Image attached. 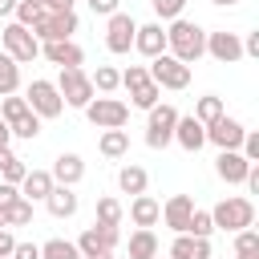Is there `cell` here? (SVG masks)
Returning <instances> with one entry per match:
<instances>
[{
  "label": "cell",
  "instance_id": "1",
  "mask_svg": "<svg viewBox=\"0 0 259 259\" xmlns=\"http://www.w3.org/2000/svg\"><path fill=\"white\" fill-rule=\"evenodd\" d=\"M166 49H170V57H178L182 65H194V61L206 53V32H202L194 20L174 16L170 28H166Z\"/></svg>",
  "mask_w": 259,
  "mask_h": 259
},
{
  "label": "cell",
  "instance_id": "2",
  "mask_svg": "<svg viewBox=\"0 0 259 259\" xmlns=\"http://www.w3.org/2000/svg\"><path fill=\"white\" fill-rule=\"evenodd\" d=\"M146 73H150V81H154L158 89H186V85H190V65H182V61L170 57V53L150 57Z\"/></svg>",
  "mask_w": 259,
  "mask_h": 259
},
{
  "label": "cell",
  "instance_id": "3",
  "mask_svg": "<svg viewBox=\"0 0 259 259\" xmlns=\"http://www.w3.org/2000/svg\"><path fill=\"white\" fill-rule=\"evenodd\" d=\"M0 40H4V53L16 61V65H32L36 57H40V40L32 36V28H24V24H4V32H0Z\"/></svg>",
  "mask_w": 259,
  "mask_h": 259
},
{
  "label": "cell",
  "instance_id": "4",
  "mask_svg": "<svg viewBox=\"0 0 259 259\" xmlns=\"http://www.w3.org/2000/svg\"><path fill=\"white\" fill-rule=\"evenodd\" d=\"M210 219H214V231H243V227H251L255 223V202L251 198H223L214 210H210Z\"/></svg>",
  "mask_w": 259,
  "mask_h": 259
},
{
  "label": "cell",
  "instance_id": "5",
  "mask_svg": "<svg viewBox=\"0 0 259 259\" xmlns=\"http://www.w3.org/2000/svg\"><path fill=\"white\" fill-rule=\"evenodd\" d=\"M57 93H61V101L65 105H77V109H85L89 101H93V81H89V73L77 65V69H61V77H57Z\"/></svg>",
  "mask_w": 259,
  "mask_h": 259
},
{
  "label": "cell",
  "instance_id": "6",
  "mask_svg": "<svg viewBox=\"0 0 259 259\" xmlns=\"http://www.w3.org/2000/svg\"><path fill=\"white\" fill-rule=\"evenodd\" d=\"M85 117H89L97 130H121V125L130 121V105L105 93V97H93V101L85 105Z\"/></svg>",
  "mask_w": 259,
  "mask_h": 259
},
{
  "label": "cell",
  "instance_id": "7",
  "mask_svg": "<svg viewBox=\"0 0 259 259\" xmlns=\"http://www.w3.org/2000/svg\"><path fill=\"white\" fill-rule=\"evenodd\" d=\"M174 121H178V109H174V105H150L146 146H150V150H166V146L174 142Z\"/></svg>",
  "mask_w": 259,
  "mask_h": 259
},
{
  "label": "cell",
  "instance_id": "8",
  "mask_svg": "<svg viewBox=\"0 0 259 259\" xmlns=\"http://www.w3.org/2000/svg\"><path fill=\"white\" fill-rule=\"evenodd\" d=\"M73 32H77V12L73 8H65V12H49L45 8V16L32 24L36 40H73Z\"/></svg>",
  "mask_w": 259,
  "mask_h": 259
},
{
  "label": "cell",
  "instance_id": "9",
  "mask_svg": "<svg viewBox=\"0 0 259 259\" xmlns=\"http://www.w3.org/2000/svg\"><path fill=\"white\" fill-rule=\"evenodd\" d=\"M28 109L36 113V117H61L65 113V101H61V93H57V85L53 81H45V77H36L32 85H28Z\"/></svg>",
  "mask_w": 259,
  "mask_h": 259
},
{
  "label": "cell",
  "instance_id": "10",
  "mask_svg": "<svg viewBox=\"0 0 259 259\" xmlns=\"http://www.w3.org/2000/svg\"><path fill=\"white\" fill-rule=\"evenodd\" d=\"M117 243H121V231H117V227H101V223H93V227H85V231H81L77 251H81V259H89V255L113 251Z\"/></svg>",
  "mask_w": 259,
  "mask_h": 259
},
{
  "label": "cell",
  "instance_id": "11",
  "mask_svg": "<svg viewBox=\"0 0 259 259\" xmlns=\"http://www.w3.org/2000/svg\"><path fill=\"white\" fill-rule=\"evenodd\" d=\"M134 32H138V20L130 12H113L109 24H105V49L109 53H130L134 49Z\"/></svg>",
  "mask_w": 259,
  "mask_h": 259
},
{
  "label": "cell",
  "instance_id": "12",
  "mask_svg": "<svg viewBox=\"0 0 259 259\" xmlns=\"http://www.w3.org/2000/svg\"><path fill=\"white\" fill-rule=\"evenodd\" d=\"M243 134H247V125L235 121V117H227V113L206 125V142H214L219 150H239L243 146Z\"/></svg>",
  "mask_w": 259,
  "mask_h": 259
},
{
  "label": "cell",
  "instance_id": "13",
  "mask_svg": "<svg viewBox=\"0 0 259 259\" xmlns=\"http://www.w3.org/2000/svg\"><path fill=\"white\" fill-rule=\"evenodd\" d=\"M206 53L219 65H235V61H243V40H239V32H206Z\"/></svg>",
  "mask_w": 259,
  "mask_h": 259
},
{
  "label": "cell",
  "instance_id": "14",
  "mask_svg": "<svg viewBox=\"0 0 259 259\" xmlns=\"http://www.w3.org/2000/svg\"><path fill=\"white\" fill-rule=\"evenodd\" d=\"M247 170H251V162H247L239 150H219V158H214V174H219L227 186H239V182L247 178Z\"/></svg>",
  "mask_w": 259,
  "mask_h": 259
},
{
  "label": "cell",
  "instance_id": "15",
  "mask_svg": "<svg viewBox=\"0 0 259 259\" xmlns=\"http://www.w3.org/2000/svg\"><path fill=\"white\" fill-rule=\"evenodd\" d=\"M40 53H45V61H53L61 69H77L85 61L81 45H73V40H40Z\"/></svg>",
  "mask_w": 259,
  "mask_h": 259
},
{
  "label": "cell",
  "instance_id": "16",
  "mask_svg": "<svg viewBox=\"0 0 259 259\" xmlns=\"http://www.w3.org/2000/svg\"><path fill=\"white\" fill-rule=\"evenodd\" d=\"M174 142L182 146V150H190V154H198L202 146H206V125L190 113V117H178L174 121Z\"/></svg>",
  "mask_w": 259,
  "mask_h": 259
},
{
  "label": "cell",
  "instance_id": "17",
  "mask_svg": "<svg viewBox=\"0 0 259 259\" xmlns=\"http://www.w3.org/2000/svg\"><path fill=\"white\" fill-rule=\"evenodd\" d=\"M190 210H194V198L190 194H174L166 206H162V219L174 235H186V223H190Z\"/></svg>",
  "mask_w": 259,
  "mask_h": 259
},
{
  "label": "cell",
  "instance_id": "18",
  "mask_svg": "<svg viewBox=\"0 0 259 259\" xmlns=\"http://www.w3.org/2000/svg\"><path fill=\"white\" fill-rule=\"evenodd\" d=\"M134 49H138L142 57H158V53H166V28H162V24H138V32H134Z\"/></svg>",
  "mask_w": 259,
  "mask_h": 259
},
{
  "label": "cell",
  "instance_id": "19",
  "mask_svg": "<svg viewBox=\"0 0 259 259\" xmlns=\"http://www.w3.org/2000/svg\"><path fill=\"white\" fill-rule=\"evenodd\" d=\"M49 174H53L57 186H77V182L85 178V162H81V154H61Z\"/></svg>",
  "mask_w": 259,
  "mask_h": 259
},
{
  "label": "cell",
  "instance_id": "20",
  "mask_svg": "<svg viewBox=\"0 0 259 259\" xmlns=\"http://www.w3.org/2000/svg\"><path fill=\"white\" fill-rule=\"evenodd\" d=\"M53 186H57V182H53L49 170H28V174L20 178V198H28V202H45Z\"/></svg>",
  "mask_w": 259,
  "mask_h": 259
},
{
  "label": "cell",
  "instance_id": "21",
  "mask_svg": "<svg viewBox=\"0 0 259 259\" xmlns=\"http://www.w3.org/2000/svg\"><path fill=\"white\" fill-rule=\"evenodd\" d=\"M170 259H210V239L178 235V239L170 243Z\"/></svg>",
  "mask_w": 259,
  "mask_h": 259
},
{
  "label": "cell",
  "instance_id": "22",
  "mask_svg": "<svg viewBox=\"0 0 259 259\" xmlns=\"http://www.w3.org/2000/svg\"><path fill=\"white\" fill-rule=\"evenodd\" d=\"M45 206H49L53 219H73V214H77V194H73V186H53L49 198H45Z\"/></svg>",
  "mask_w": 259,
  "mask_h": 259
},
{
  "label": "cell",
  "instance_id": "23",
  "mask_svg": "<svg viewBox=\"0 0 259 259\" xmlns=\"http://www.w3.org/2000/svg\"><path fill=\"white\" fill-rule=\"evenodd\" d=\"M130 219H134V227H154V223L162 219V202L150 198V194H134V202H130Z\"/></svg>",
  "mask_w": 259,
  "mask_h": 259
},
{
  "label": "cell",
  "instance_id": "24",
  "mask_svg": "<svg viewBox=\"0 0 259 259\" xmlns=\"http://www.w3.org/2000/svg\"><path fill=\"white\" fill-rule=\"evenodd\" d=\"M130 259H158V235H154V227H138L130 235Z\"/></svg>",
  "mask_w": 259,
  "mask_h": 259
},
{
  "label": "cell",
  "instance_id": "25",
  "mask_svg": "<svg viewBox=\"0 0 259 259\" xmlns=\"http://www.w3.org/2000/svg\"><path fill=\"white\" fill-rule=\"evenodd\" d=\"M97 150H101L105 158H125V154H130V134H125V130H105L101 142H97Z\"/></svg>",
  "mask_w": 259,
  "mask_h": 259
},
{
  "label": "cell",
  "instance_id": "26",
  "mask_svg": "<svg viewBox=\"0 0 259 259\" xmlns=\"http://www.w3.org/2000/svg\"><path fill=\"white\" fill-rule=\"evenodd\" d=\"M146 182H150V174H146L142 166H134V162L117 170V186H121L125 194H146Z\"/></svg>",
  "mask_w": 259,
  "mask_h": 259
},
{
  "label": "cell",
  "instance_id": "27",
  "mask_svg": "<svg viewBox=\"0 0 259 259\" xmlns=\"http://www.w3.org/2000/svg\"><path fill=\"white\" fill-rule=\"evenodd\" d=\"M4 210V227H28L32 223V202L28 198H12L8 206H0Z\"/></svg>",
  "mask_w": 259,
  "mask_h": 259
},
{
  "label": "cell",
  "instance_id": "28",
  "mask_svg": "<svg viewBox=\"0 0 259 259\" xmlns=\"http://www.w3.org/2000/svg\"><path fill=\"white\" fill-rule=\"evenodd\" d=\"M16 89H20V65L8 53H0V97H8Z\"/></svg>",
  "mask_w": 259,
  "mask_h": 259
},
{
  "label": "cell",
  "instance_id": "29",
  "mask_svg": "<svg viewBox=\"0 0 259 259\" xmlns=\"http://www.w3.org/2000/svg\"><path fill=\"white\" fill-rule=\"evenodd\" d=\"M130 97H134V105L138 109H150V105H158V97H162V89L146 77V81H138V85H130Z\"/></svg>",
  "mask_w": 259,
  "mask_h": 259
},
{
  "label": "cell",
  "instance_id": "30",
  "mask_svg": "<svg viewBox=\"0 0 259 259\" xmlns=\"http://www.w3.org/2000/svg\"><path fill=\"white\" fill-rule=\"evenodd\" d=\"M227 109H223V97H214V93H206V97H198L194 101V117L202 121V125H210L214 117H223Z\"/></svg>",
  "mask_w": 259,
  "mask_h": 259
},
{
  "label": "cell",
  "instance_id": "31",
  "mask_svg": "<svg viewBox=\"0 0 259 259\" xmlns=\"http://www.w3.org/2000/svg\"><path fill=\"white\" fill-rule=\"evenodd\" d=\"M40 259H81V251L69 239H49V243H40Z\"/></svg>",
  "mask_w": 259,
  "mask_h": 259
},
{
  "label": "cell",
  "instance_id": "32",
  "mask_svg": "<svg viewBox=\"0 0 259 259\" xmlns=\"http://www.w3.org/2000/svg\"><path fill=\"white\" fill-rule=\"evenodd\" d=\"M121 202L117 198H97V223L101 227H121Z\"/></svg>",
  "mask_w": 259,
  "mask_h": 259
},
{
  "label": "cell",
  "instance_id": "33",
  "mask_svg": "<svg viewBox=\"0 0 259 259\" xmlns=\"http://www.w3.org/2000/svg\"><path fill=\"white\" fill-rule=\"evenodd\" d=\"M89 81H93V89H101V93H113V89L121 85V73H117L113 65H97V73H93Z\"/></svg>",
  "mask_w": 259,
  "mask_h": 259
},
{
  "label": "cell",
  "instance_id": "34",
  "mask_svg": "<svg viewBox=\"0 0 259 259\" xmlns=\"http://www.w3.org/2000/svg\"><path fill=\"white\" fill-rule=\"evenodd\" d=\"M210 231H214V219H210V210H190V223H186V235H198V239H210Z\"/></svg>",
  "mask_w": 259,
  "mask_h": 259
},
{
  "label": "cell",
  "instance_id": "35",
  "mask_svg": "<svg viewBox=\"0 0 259 259\" xmlns=\"http://www.w3.org/2000/svg\"><path fill=\"white\" fill-rule=\"evenodd\" d=\"M12 12H16V24H24V28H32V24L45 16V8H40L36 0H16V8H12Z\"/></svg>",
  "mask_w": 259,
  "mask_h": 259
},
{
  "label": "cell",
  "instance_id": "36",
  "mask_svg": "<svg viewBox=\"0 0 259 259\" xmlns=\"http://www.w3.org/2000/svg\"><path fill=\"white\" fill-rule=\"evenodd\" d=\"M8 130H12L16 138H28V142H32V138L40 134V117H36V113L28 109V113H20V117H16V121H12Z\"/></svg>",
  "mask_w": 259,
  "mask_h": 259
},
{
  "label": "cell",
  "instance_id": "37",
  "mask_svg": "<svg viewBox=\"0 0 259 259\" xmlns=\"http://www.w3.org/2000/svg\"><path fill=\"white\" fill-rule=\"evenodd\" d=\"M235 255H259V231L255 227L235 231Z\"/></svg>",
  "mask_w": 259,
  "mask_h": 259
},
{
  "label": "cell",
  "instance_id": "38",
  "mask_svg": "<svg viewBox=\"0 0 259 259\" xmlns=\"http://www.w3.org/2000/svg\"><path fill=\"white\" fill-rule=\"evenodd\" d=\"M20 113H28V101H24V97H16V93H8V97H4V105H0V117L12 125Z\"/></svg>",
  "mask_w": 259,
  "mask_h": 259
},
{
  "label": "cell",
  "instance_id": "39",
  "mask_svg": "<svg viewBox=\"0 0 259 259\" xmlns=\"http://www.w3.org/2000/svg\"><path fill=\"white\" fill-rule=\"evenodd\" d=\"M182 8H186V0H154V12H158L162 20H174V16H182Z\"/></svg>",
  "mask_w": 259,
  "mask_h": 259
},
{
  "label": "cell",
  "instance_id": "40",
  "mask_svg": "<svg viewBox=\"0 0 259 259\" xmlns=\"http://www.w3.org/2000/svg\"><path fill=\"white\" fill-rule=\"evenodd\" d=\"M24 174H28V166H24L20 158H12V162L0 170V178H4V182H12V186H20V178H24Z\"/></svg>",
  "mask_w": 259,
  "mask_h": 259
},
{
  "label": "cell",
  "instance_id": "41",
  "mask_svg": "<svg viewBox=\"0 0 259 259\" xmlns=\"http://www.w3.org/2000/svg\"><path fill=\"white\" fill-rule=\"evenodd\" d=\"M8 259H40V247H36V243H16Z\"/></svg>",
  "mask_w": 259,
  "mask_h": 259
},
{
  "label": "cell",
  "instance_id": "42",
  "mask_svg": "<svg viewBox=\"0 0 259 259\" xmlns=\"http://www.w3.org/2000/svg\"><path fill=\"white\" fill-rule=\"evenodd\" d=\"M89 8H93L97 16H113V12H117V0H89Z\"/></svg>",
  "mask_w": 259,
  "mask_h": 259
},
{
  "label": "cell",
  "instance_id": "43",
  "mask_svg": "<svg viewBox=\"0 0 259 259\" xmlns=\"http://www.w3.org/2000/svg\"><path fill=\"white\" fill-rule=\"evenodd\" d=\"M12 247H16L12 231H8V227H0V259H8V255H12Z\"/></svg>",
  "mask_w": 259,
  "mask_h": 259
},
{
  "label": "cell",
  "instance_id": "44",
  "mask_svg": "<svg viewBox=\"0 0 259 259\" xmlns=\"http://www.w3.org/2000/svg\"><path fill=\"white\" fill-rule=\"evenodd\" d=\"M243 57H259V32H247V40H243Z\"/></svg>",
  "mask_w": 259,
  "mask_h": 259
},
{
  "label": "cell",
  "instance_id": "45",
  "mask_svg": "<svg viewBox=\"0 0 259 259\" xmlns=\"http://www.w3.org/2000/svg\"><path fill=\"white\" fill-rule=\"evenodd\" d=\"M12 198H20V190H16L12 182H0V206H8Z\"/></svg>",
  "mask_w": 259,
  "mask_h": 259
},
{
  "label": "cell",
  "instance_id": "46",
  "mask_svg": "<svg viewBox=\"0 0 259 259\" xmlns=\"http://www.w3.org/2000/svg\"><path fill=\"white\" fill-rule=\"evenodd\" d=\"M40 8H49V12H65V8H73V0H36Z\"/></svg>",
  "mask_w": 259,
  "mask_h": 259
},
{
  "label": "cell",
  "instance_id": "47",
  "mask_svg": "<svg viewBox=\"0 0 259 259\" xmlns=\"http://www.w3.org/2000/svg\"><path fill=\"white\" fill-rule=\"evenodd\" d=\"M12 158H16V154H12V150H8V146H0V170H4V166H8V162H12Z\"/></svg>",
  "mask_w": 259,
  "mask_h": 259
},
{
  "label": "cell",
  "instance_id": "48",
  "mask_svg": "<svg viewBox=\"0 0 259 259\" xmlns=\"http://www.w3.org/2000/svg\"><path fill=\"white\" fill-rule=\"evenodd\" d=\"M8 138H12V130H8V121L0 117V146H8Z\"/></svg>",
  "mask_w": 259,
  "mask_h": 259
},
{
  "label": "cell",
  "instance_id": "49",
  "mask_svg": "<svg viewBox=\"0 0 259 259\" xmlns=\"http://www.w3.org/2000/svg\"><path fill=\"white\" fill-rule=\"evenodd\" d=\"M12 8H16V0H0V16H12Z\"/></svg>",
  "mask_w": 259,
  "mask_h": 259
},
{
  "label": "cell",
  "instance_id": "50",
  "mask_svg": "<svg viewBox=\"0 0 259 259\" xmlns=\"http://www.w3.org/2000/svg\"><path fill=\"white\" fill-rule=\"evenodd\" d=\"M210 4H219V8H231V4H239V0H210Z\"/></svg>",
  "mask_w": 259,
  "mask_h": 259
},
{
  "label": "cell",
  "instance_id": "51",
  "mask_svg": "<svg viewBox=\"0 0 259 259\" xmlns=\"http://www.w3.org/2000/svg\"><path fill=\"white\" fill-rule=\"evenodd\" d=\"M89 259H113V251H101V255H89Z\"/></svg>",
  "mask_w": 259,
  "mask_h": 259
},
{
  "label": "cell",
  "instance_id": "52",
  "mask_svg": "<svg viewBox=\"0 0 259 259\" xmlns=\"http://www.w3.org/2000/svg\"><path fill=\"white\" fill-rule=\"evenodd\" d=\"M235 259H259V255H235Z\"/></svg>",
  "mask_w": 259,
  "mask_h": 259
},
{
  "label": "cell",
  "instance_id": "53",
  "mask_svg": "<svg viewBox=\"0 0 259 259\" xmlns=\"http://www.w3.org/2000/svg\"><path fill=\"white\" fill-rule=\"evenodd\" d=\"M0 227H4V210H0Z\"/></svg>",
  "mask_w": 259,
  "mask_h": 259
}]
</instances>
